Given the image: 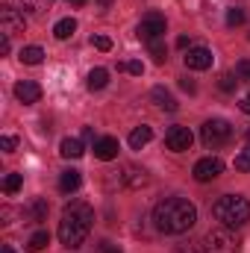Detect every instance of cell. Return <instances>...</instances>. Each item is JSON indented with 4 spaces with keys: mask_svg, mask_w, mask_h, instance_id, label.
<instances>
[{
    "mask_svg": "<svg viewBox=\"0 0 250 253\" xmlns=\"http://www.w3.org/2000/svg\"><path fill=\"white\" fill-rule=\"evenodd\" d=\"M153 224L165 236H180L197 224V209L186 197H165L153 209Z\"/></svg>",
    "mask_w": 250,
    "mask_h": 253,
    "instance_id": "6da1fadb",
    "label": "cell"
},
{
    "mask_svg": "<svg viewBox=\"0 0 250 253\" xmlns=\"http://www.w3.org/2000/svg\"><path fill=\"white\" fill-rule=\"evenodd\" d=\"M203 253H242V239L230 227H215L203 236Z\"/></svg>",
    "mask_w": 250,
    "mask_h": 253,
    "instance_id": "277c9868",
    "label": "cell"
},
{
    "mask_svg": "<svg viewBox=\"0 0 250 253\" xmlns=\"http://www.w3.org/2000/svg\"><path fill=\"white\" fill-rule=\"evenodd\" d=\"M227 24H230V27H242V24H245V12H242V9H230V12H227Z\"/></svg>",
    "mask_w": 250,
    "mask_h": 253,
    "instance_id": "f1b7e54d",
    "label": "cell"
},
{
    "mask_svg": "<svg viewBox=\"0 0 250 253\" xmlns=\"http://www.w3.org/2000/svg\"><path fill=\"white\" fill-rule=\"evenodd\" d=\"M59 153H62L65 159H80V156L85 153V147H83L80 138H62V141H59Z\"/></svg>",
    "mask_w": 250,
    "mask_h": 253,
    "instance_id": "9a60e30c",
    "label": "cell"
},
{
    "mask_svg": "<svg viewBox=\"0 0 250 253\" xmlns=\"http://www.w3.org/2000/svg\"><path fill=\"white\" fill-rule=\"evenodd\" d=\"M236 77H239V83H250V59H242L236 65Z\"/></svg>",
    "mask_w": 250,
    "mask_h": 253,
    "instance_id": "4316f807",
    "label": "cell"
},
{
    "mask_svg": "<svg viewBox=\"0 0 250 253\" xmlns=\"http://www.w3.org/2000/svg\"><path fill=\"white\" fill-rule=\"evenodd\" d=\"M83 138L91 141V138H94V129H91V126H83Z\"/></svg>",
    "mask_w": 250,
    "mask_h": 253,
    "instance_id": "8d00e7d4",
    "label": "cell"
},
{
    "mask_svg": "<svg viewBox=\"0 0 250 253\" xmlns=\"http://www.w3.org/2000/svg\"><path fill=\"white\" fill-rule=\"evenodd\" d=\"M194 180L197 183H212V180H218L221 174H224V162L218 159V156H206V159H200V162H194Z\"/></svg>",
    "mask_w": 250,
    "mask_h": 253,
    "instance_id": "ba28073f",
    "label": "cell"
},
{
    "mask_svg": "<svg viewBox=\"0 0 250 253\" xmlns=\"http://www.w3.org/2000/svg\"><path fill=\"white\" fill-rule=\"evenodd\" d=\"M91 224H94V209L88 203L77 200V203L65 206L62 221H59V242H62L65 248H71V251L83 248V242L91 233Z\"/></svg>",
    "mask_w": 250,
    "mask_h": 253,
    "instance_id": "7a4b0ae2",
    "label": "cell"
},
{
    "mask_svg": "<svg viewBox=\"0 0 250 253\" xmlns=\"http://www.w3.org/2000/svg\"><path fill=\"white\" fill-rule=\"evenodd\" d=\"M165 18L159 15V12H150V15H144L141 18V24H138V39L141 42H156V39H165Z\"/></svg>",
    "mask_w": 250,
    "mask_h": 253,
    "instance_id": "8992f818",
    "label": "cell"
},
{
    "mask_svg": "<svg viewBox=\"0 0 250 253\" xmlns=\"http://www.w3.org/2000/svg\"><path fill=\"white\" fill-rule=\"evenodd\" d=\"M242 112H248V115H250V94L242 100Z\"/></svg>",
    "mask_w": 250,
    "mask_h": 253,
    "instance_id": "74e56055",
    "label": "cell"
},
{
    "mask_svg": "<svg viewBox=\"0 0 250 253\" xmlns=\"http://www.w3.org/2000/svg\"><path fill=\"white\" fill-rule=\"evenodd\" d=\"M21 186H24V177H21V174H6V177H3V191H6V194H15Z\"/></svg>",
    "mask_w": 250,
    "mask_h": 253,
    "instance_id": "603a6c76",
    "label": "cell"
},
{
    "mask_svg": "<svg viewBox=\"0 0 250 253\" xmlns=\"http://www.w3.org/2000/svg\"><path fill=\"white\" fill-rule=\"evenodd\" d=\"M100 253H124V251H121L118 245H112V242H103V245H100Z\"/></svg>",
    "mask_w": 250,
    "mask_h": 253,
    "instance_id": "e575fe53",
    "label": "cell"
},
{
    "mask_svg": "<svg viewBox=\"0 0 250 253\" xmlns=\"http://www.w3.org/2000/svg\"><path fill=\"white\" fill-rule=\"evenodd\" d=\"M68 3H71V6H85L88 0H68Z\"/></svg>",
    "mask_w": 250,
    "mask_h": 253,
    "instance_id": "ab89813d",
    "label": "cell"
},
{
    "mask_svg": "<svg viewBox=\"0 0 250 253\" xmlns=\"http://www.w3.org/2000/svg\"><path fill=\"white\" fill-rule=\"evenodd\" d=\"M80 183H83V177H80V171H74V168L62 171V177H59V189H62L65 194L77 191V189H80Z\"/></svg>",
    "mask_w": 250,
    "mask_h": 253,
    "instance_id": "ac0fdd59",
    "label": "cell"
},
{
    "mask_svg": "<svg viewBox=\"0 0 250 253\" xmlns=\"http://www.w3.org/2000/svg\"><path fill=\"white\" fill-rule=\"evenodd\" d=\"M121 180H124L126 189H141V186H147V171H144V168H132V165H126L124 174H121Z\"/></svg>",
    "mask_w": 250,
    "mask_h": 253,
    "instance_id": "5bb4252c",
    "label": "cell"
},
{
    "mask_svg": "<svg viewBox=\"0 0 250 253\" xmlns=\"http://www.w3.org/2000/svg\"><path fill=\"white\" fill-rule=\"evenodd\" d=\"M180 85H183V91H188V94H194V83H191L188 77H183V80H180Z\"/></svg>",
    "mask_w": 250,
    "mask_h": 253,
    "instance_id": "d590c367",
    "label": "cell"
},
{
    "mask_svg": "<svg viewBox=\"0 0 250 253\" xmlns=\"http://www.w3.org/2000/svg\"><path fill=\"white\" fill-rule=\"evenodd\" d=\"M27 30V18H24V12L21 9H15V6H6L3 12H0V33L3 36H18V33H24Z\"/></svg>",
    "mask_w": 250,
    "mask_h": 253,
    "instance_id": "52a82bcc",
    "label": "cell"
},
{
    "mask_svg": "<svg viewBox=\"0 0 250 253\" xmlns=\"http://www.w3.org/2000/svg\"><path fill=\"white\" fill-rule=\"evenodd\" d=\"M147 47H150V53H153V62H156V65H162V62H165V44H162V39L150 42Z\"/></svg>",
    "mask_w": 250,
    "mask_h": 253,
    "instance_id": "d4e9b609",
    "label": "cell"
},
{
    "mask_svg": "<svg viewBox=\"0 0 250 253\" xmlns=\"http://www.w3.org/2000/svg\"><path fill=\"white\" fill-rule=\"evenodd\" d=\"M30 212H33V218H36V221H42V218L47 215V203H44V200L39 197V200L33 203V209H30Z\"/></svg>",
    "mask_w": 250,
    "mask_h": 253,
    "instance_id": "f546056e",
    "label": "cell"
},
{
    "mask_svg": "<svg viewBox=\"0 0 250 253\" xmlns=\"http://www.w3.org/2000/svg\"><path fill=\"white\" fill-rule=\"evenodd\" d=\"M118 71H126V74L141 77V74H144V65L138 62V59H132V62H121V65H118Z\"/></svg>",
    "mask_w": 250,
    "mask_h": 253,
    "instance_id": "484cf974",
    "label": "cell"
},
{
    "mask_svg": "<svg viewBox=\"0 0 250 253\" xmlns=\"http://www.w3.org/2000/svg\"><path fill=\"white\" fill-rule=\"evenodd\" d=\"M230 138H233V126H230V121H224V118H212V121H206V124L200 126V141L206 147H221Z\"/></svg>",
    "mask_w": 250,
    "mask_h": 253,
    "instance_id": "5b68a950",
    "label": "cell"
},
{
    "mask_svg": "<svg viewBox=\"0 0 250 253\" xmlns=\"http://www.w3.org/2000/svg\"><path fill=\"white\" fill-rule=\"evenodd\" d=\"M186 59V68L188 71H206V68H212V50L209 47H188V53L183 56Z\"/></svg>",
    "mask_w": 250,
    "mask_h": 253,
    "instance_id": "30bf717a",
    "label": "cell"
},
{
    "mask_svg": "<svg viewBox=\"0 0 250 253\" xmlns=\"http://www.w3.org/2000/svg\"><path fill=\"white\" fill-rule=\"evenodd\" d=\"M233 165H236V171H245V174H248L250 171V144L242 153H236V162H233Z\"/></svg>",
    "mask_w": 250,
    "mask_h": 253,
    "instance_id": "cb8c5ba5",
    "label": "cell"
},
{
    "mask_svg": "<svg viewBox=\"0 0 250 253\" xmlns=\"http://www.w3.org/2000/svg\"><path fill=\"white\" fill-rule=\"evenodd\" d=\"M97 3H100V9H109V6H112L115 0H97Z\"/></svg>",
    "mask_w": 250,
    "mask_h": 253,
    "instance_id": "f35d334b",
    "label": "cell"
},
{
    "mask_svg": "<svg viewBox=\"0 0 250 253\" xmlns=\"http://www.w3.org/2000/svg\"><path fill=\"white\" fill-rule=\"evenodd\" d=\"M24 65H42V59H44V50L39 47V44H30V47H24L21 50V56H18Z\"/></svg>",
    "mask_w": 250,
    "mask_h": 253,
    "instance_id": "44dd1931",
    "label": "cell"
},
{
    "mask_svg": "<svg viewBox=\"0 0 250 253\" xmlns=\"http://www.w3.org/2000/svg\"><path fill=\"white\" fill-rule=\"evenodd\" d=\"M150 138H153V129H150L147 124L135 126V129L129 132V147H132V150H141V147H144Z\"/></svg>",
    "mask_w": 250,
    "mask_h": 253,
    "instance_id": "2e32d148",
    "label": "cell"
},
{
    "mask_svg": "<svg viewBox=\"0 0 250 253\" xmlns=\"http://www.w3.org/2000/svg\"><path fill=\"white\" fill-rule=\"evenodd\" d=\"M15 97H18L24 106L39 103V100H42V85L33 83V80H21V83H15Z\"/></svg>",
    "mask_w": 250,
    "mask_h": 253,
    "instance_id": "8fae6325",
    "label": "cell"
},
{
    "mask_svg": "<svg viewBox=\"0 0 250 253\" xmlns=\"http://www.w3.org/2000/svg\"><path fill=\"white\" fill-rule=\"evenodd\" d=\"M0 147H3L6 153H12V150L18 147V138H15V135H3V138H0Z\"/></svg>",
    "mask_w": 250,
    "mask_h": 253,
    "instance_id": "1f68e13d",
    "label": "cell"
},
{
    "mask_svg": "<svg viewBox=\"0 0 250 253\" xmlns=\"http://www.w3.org/2000/svg\"><path fill=\"white\" fill-rule=\"evenodd\" d=\"M150 97H153V103H156L162 112H177V100H174V94H171L165 85H156V88L150 91Z\"/></svg>",
    "mask_w": 250,
    "mask_h": 253,
    "instance_id": "4fadbf2b",
    "label": "cell"
},
{
    "mask_svg": "<svg viewBox=\"0 0 250 253\" xmlns=\"http://www.w3.org/2000/svg\"><path fill=\"white\" fill-rule=\"evenodd\" d=\"M47 245H50V236H47V230H39V233H33V236H30V242H27V251H30V253H42Z\"/></svg>",
    "mask_w": 250,
    "mask_h": 253,
    "instance_id": "ffe728a7",
    "label": "cell"
},
{
    "mask_svg": "<svg viewBox=\"0 0 250 253\" xmlns=\"http://www.w3.org/2000/svg\"><path fill=\"white\" fill-rule=\"evenodd\" d=\"M0 253H15V251H12V245H3V248H0Z\"/></svg>",
    "mask_w": 250,
    "mask_h": 253,
    "instance_id": "60d3db41",
    "label": "cell"
},
{
    "mask_svg": "<svg viewBox=\"0 0 250 253\" xmlns=\"http://www.w3.org/2000/svg\"><path fill=\"white\" fill-rule=\"evenodd\" d=\"M191 141H194V135H191V129L188 126H171L168 132H165V144H168V150H174V153H183L191 147Z\"/></svg>",
    "mask_w": 250,
    "mask_h": 253,
    "instance_id": "9c48e42d",
    "label": "cell"
},
{
    "mask_svg": "<svg viewBox=\"0 0 250 253\" xmlns=\"http://www.w3.org/2000/svg\"><path fill=\"white\" fill-rule=\"evenodd\" d=\"M245 135H248V141H250V126H248V132H245Z\"/></svg>",
    "mask_w": 250,
    "mask_h": 253,
    "instance_id": "b9f144b4",
    "label": "cell"
},
{
    "mask_svg": "<svg viewBox=\"0 0 250 253\" xmlns=\"http://www.w3.org/2000/svg\"><path fill=\"white\" fill-rule=\"evenodd\" d=\"M74 30H77V21H74V18H62V21L53 27V36H56L59 42H65V39L74 36Z\"/></svg>",
    "mask_w": 250,
    "mask_h": 253,
    "instance_id": "7402d4cb",
    "label": "cell"
},
{
    "mask_svg": "<svg viewBox=\"0 0 250 253\" xmlns=\"http://www.w3.org/2000/svg\"><path fill=\"white\" fill-rule=\"evenodd\" d=\"M12 6L21 9V12H36V15H42L44 9L53 6V0H12Z\"/></svg>",
    "mask_w": 250,
    "mask_h": 253,
    "instance_id": "e0dca14e",
    "label": "cell"
},
{
    "mask_svg": "<svg viewBox=\"0 0 250 253\" xmlns=\"http://www.w3.org/2000/svg\"><path fill=\"white\" fill-rule=\"evenodd\" d=\"M106 83H109V71H106V68H91V71H88V88H91V91L106 88Z\"/></svg>",
    "mask_w": 250,
    "mask_h": 253,
    "instance_id": "d6986e66",
    "label": "cell"
},
{
    "mask_svg": "<svg viewBox=\"0 0 250 253\" xmlns=\"http://www.w3.org/2000/svg\"><path fill=\"white\" fill-rule=\"evenodd\" d=\"M9 50H12V39H9V36H0V53L6 56Z\"/></svg>",
    "mask_w": 250,
    "mask_h": 253,
    "instance_id": "836d02e7",
    "label": "cell"
},
{
    "mask_svg": "<svg viewBox=\"0 0 250 253\" xmlns=\"http://www.w3.org/2000/svg\"><path fill=\"white\" fill-rule=\"evenodd\" d=\"M94 156H97V159H103V162L115 159V156H118V138H112V135L97 138V141H94Z\"/></svg>",
    "mask_w": 250,
    "mask_h": 253,
    "instance_id": "7c38bea8",
    "label": "cell"
},
{
    "mask_svg": "<svg viewBox=\"0 0 250 253\" xmlns=\"http://www.w3.org/2000/svg\"><path fill=\"white\" fill-rule=\"evenodd\" d=\"M236 83H239V80H236V77H233V74H224V77H221V83H218V85H221V88H224V91H236Z\"/></svg>",
    "mask_w": 250,
    "mask_h": 253,
    "instance_id": "4dcf8cb0",
    "label": "cell"
},
{
    "mask_svg": "<svg viewBox=\"0 0 250 253\" xmlns=\"http://www.w3.org/2000/svg\"><path fill=\"white\" fill-rule=\"evenodd\" d=\"M212 215H215V221L221 227L239 230V227H245L250 221V203H248V197H242V194H224V197L215 200Z\"/></svg>",
    "mask_w": 250,
    "mask_h": 253,
    "instance_id": "3957f363",
    "label": "cell"
},
{
    "mask_svg": "<svg viewBox=\"0 0 250 253\" xmlns=\"http://www.w3.org/2000/svg\"><path fill=\"white\" fill-rule=\"evenodd\" d=\"M91 44H94L97 50H103V53L112 50V39H109V36H91Z\"/></svg>",
    "mask_w": 250,
    "mask_h": 253,
    "instance_id": "83f0119b",
    "label": "cell"
},
{
    "mask_svg": "<svg viewBox=\"0 0 250 253\" xmlns=\"http://www.w3.org/2000/svg\"><path fill=\"white\" fill-rule=\"evenodd\" d=\"M174 253H200V248H197V245H191V242H186V245H177Z\"/></svg>",
    "mask_w": 250,
    "mask_h": 253,
    "instance_id": "d6a6232c",
    "label": "cell"
}]
</instances>
